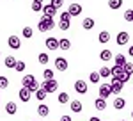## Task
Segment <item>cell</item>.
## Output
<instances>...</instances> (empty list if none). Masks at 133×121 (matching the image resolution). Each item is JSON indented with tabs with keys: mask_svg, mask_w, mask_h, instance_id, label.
Here are the masks:
<instances>
[{
	"mask_svg": "<svg viewBox=\"0 0 133 121\" xmlns=\"http://www.w3.org/2000/svg\"><path fill=\"white\" fill-rule=\"evenodd\" d=\"M37 29L41 30V32L53 30V29H55V21H53V18H51V16H44V14H43L41 20H39V23H37Z\"/></svg>",
	"mask_w": 133,
	"mask_h": 121,
	"instance_id": "1",
	"label": "cell"
},
{
	"mask_svg": "<svg viewBox=\"0 0 133 121\" xmlns=\"http://www.w3.org/2000/svg\"><path fill=\"white\" fill-rule=\"evenodd\" d=\"M41 87L46 91L48 94H50V93H57V89H59V82L55 80V78H50V80H43Z\"/></svg>",
	"mask_w": 133,
	"mask_h": 121,
	"instance_id": "2",
	"label": "cell"
},
{
	"mask_svg": "<svg viewBox=\"0 0 133 121\" xmlns=\"http://www.w3.org/2000/svg\"><path fill=\"white\" fill-rule=\"evenodd\" d=\"M110 77H112L114 80H123V77H124L123 66H115V64H114V68L110 70Z\"/></svg>",
	"mask_w": 133,
	"mask_h": 121,
	"instance_id": "3",
	"label": "cell"
},
{
	"mask_svg": "<svg viewBox=\"0 0 133 121\" xmlns=\"http://www.w3.org/2000/svg\"><path fill=\"white\" fill-rule=\"evenodd\" d=\"M75 91H76L78 94H85V93L89 91L87 82H85V80H76V82H75Z\"/></svg>",
	"mask_w": 133,
	"mask_h": 121,
	"instance_id": "4",
	"label": "cell"
},
{
	"mask_svg": "<svg viewBox=\"0 0 133 121\" xmlns=\"http://www.w3.org/2000/svg\"><path fill=\"white\" fill-rule=\"evenodd\" d=\"M7 45H9L11 50H20L21 48V41H20V38H16V36H9Z\"/></svg>",
	"mask_w": 133,
	"mask_h": 121,
	"instance_id": "5",
	"label": "cell"
},
{
	"mask_svg": "<svg viewBox=\"0 0 133 121\" xmlns=\"http://www.w3.org/2000/svg\"><path fill=\"white\" fill-rule=\"evenodd\" d=\"M115 41H117V45H119V46H124V45H128V41H130V34L123 30V32H119V34H117Z\"/></svg>",
	"mask_w": 133,
	"mask_h": 121,
	"instance_id": "6",
	"label": "cell"
},
{
	"mask_svg": "<svg viewBox=\"0 0 133 121\" xmlns=\"http://www.w3.org/2000/svg\"><path fill=\"white\" fill-rule=\"evenodd\" d=\"M18 94H20V100L23 101V103H29V101H30L32 93H30V89H29V87H21Z\"/></svg>",
	"mask_w": 133,
	"mask_h": 121,
	"instance_id": "7",
	"label": "cell"
},
{
	"mask_svg": "<svg viewBox=\"0 0 133 121\" xmlns=\"http://www.w3.org/2000/svg\"><path fill=\"white\" fill-rule=\"evenodd\" d=\"M123 87H124V84L121 80H114L112 78V82H110V89H112V94H119L121 91H123Z\"/></svg>",
	"mask_w": 133,
	"mask_h": 121,
	"instance_id": "8",
	"label": "cell"
},
{
	"mask_svg": "<svg viewBox=\"0 0 133 121\" xmlns=\"http://www.w3.org/2000/svg\"><path fill=\"white\" fill-rule=\"evenodd\" d=\"M44 46L48 48V50H57L59 48V39L57 38H46V41H44Z\"/></svg>",
	"mask_w": 133,
	"mask_h": 121,
	"instance_id": "9",
	"label": "cell"
},
{
	"mask_svg": "<svg viewBox=\"0 0 133 121\" xmlns=\"http://www.w3.org/2000/svg\"><path fill=\"white\" fill-rule=\"evenodd\" d=\"M68 13H69L71 16H80V14H82V5H80V4H69Z\"/></svg>",
	"mask_w": 133,
	"mask_h": 121,
	"instance_id": "10",
	"label": "cell"
},
{
	"mask_svg": "<svg viewBox=\"0 0 133 121\" xmlns=\"http://www.w3.org/2000/svg\"><path fill=\"white\" fill-rule=\"evenodd\" d=\"M110 94H112V89H110V84H101V86H99V96L107 100V98H108Z\"/></svg>",
	"mask_w": 133,
	"mask_h": 121,
	"instance_id": "11",
	"label": "cell"
},
{
	"mask_svg": "<svg viewBox=\"0 0 133 121\" xmlns=\"http://www.w3.org/2000/svg\"><path fill=\"white\" fill-rule=\"evenodd\" d=\"M55 68L59 71H66L68 70V60L64 59V57H57L55 59Z\"/></svg>",
	"mask_w": 133,
	"mask_h": 121,
	"instance_id": "12",
	"label": "cell"
},
{
	"mask_svg": "<svg viewBox=\"0 0 133 121\" xmlns=\"http://www.w3.org/2000/svg\"><path fill=\"white\" fill-rule=\"evenodd\" d=\"M43 14H44V16H51V18H53V16L57 14V9H55L51 4H46V5H43Z\"/></svg>",
	"mask_w": 133,
	"mask_h": 121,
	"instance_id": "13",
	"label": "cell"
},
{
	"mask_svg": "<svg viewBox=\"0 0 133 121\" xmlns=\"http://www.w3.org/2000/svg\"><path fill=\"white\" fill-rule=\"evenodd\" d=\"M112 57H114V53H112V50H108V48H105V50L99 52V59H101L103 62H108Z\"/></svg>",
	"mask_w": 133,
	"mask_h": 121,
	"instance_id": "14",
	"label": "cell"
},
{
	"mask_svg": "<svg viewBox=\"0 0 133 121\" xmlns=\"http://www.w3.org/2000/svg\"><path fill=\"white\" fill-rule=\"evenodd\" d=\"M59 48H61L62 52H68L69 48H71V41L68 39V38H62V39H59Z\"/></svg>",
	"mask_w": 133,
	"mask_h": 121,
	"instance_id": "15",
	"label": "cell"
},
{
	"mask_svg": "<svg viewBox=\"0 0 133 121\" xmlns=\"http://www.w3.org/2000/svg\"><path fill=\"white\" fill-rule=\"evenodd\" d=\"M94 107H96L98 111H105V109H107V100L101 98V96L96 98V100H94Z\"/></svg>",
	"mask_w": 133,
	"mask_h": 121,
	"instance_id": "16",
	"label": "cell"
},
{
	"mask_svg": "<svg viewBox=\"0 0 133 121\" xmlns=\"http://www.w3.org/2000/svg\"><path fill=\"white\" fill-rule=\"evenodd\" d=\"M16 111H18V107H16V103H14V101H7V103H5V112H7L9 116L16 114Z\"/></svg>",
	"mask_w": 133,
	"mask_h": 121,
	"instance_id": "17",
	"label": "cell"
},
{
	"mask_svg": "<svg viewBox=\"0 0 133 121\" xmlns=\"http://www.w3.org/2000/svg\"><path fill=\"white\" fill-rule=\"evenodd\" d=\"M37 114H39L41 118H46V116L50 114V107H48V105H44V103H41V105L37 107Z\"/></svg>",
	"mask_w": 133,
	"mask_h": 121,
	"instance_id": "18",
	"label": "cell"
},
{
	"mask_svg": "<svg viewBox=\"0 0 133 121\" xmlns=\"http://www.w3.org/2000/svg\"><path fill=\"white\" fill-rule=\"evenodd\" d=\"M34 80H36V77L29 73V75H25V77L21 78V86H23V87H29V86H30V84H32Z\"/></svg>",
	"mask_w": 133,
	"mask_h": 121,
	"instance_id": "19",
	"label": "cell"
},
{
	"mask_svg": "<svg viewBox=\"0 0 133 121\" xmlns=\"http://www.w3.org/2000/svg\"><path fill=\"white\" fill-rule=\"evenodd\" d=\"M4 66H5V68H14V66H16V59H14V55H7V57L4 59Z\"/></svg>",
	"mask_w": 133,
	"mask_h": 121,
	"instance_id": "20",
	"label": "cell"
},
{
	"mask_svg": "<svg viewBox=\"0 0 133 121\" xmlns=\"http://www.w3.org/2000/svg\"><path fill=\"white\" fill-rule=\"evenodd\" d=\"M82 109H83V105H82V101H80V100H73L71 101V111L73 112L78 114V112H82Z\"/></svg>",
	"mask_w": 133,
	"mask_h": 121,
	"instance_id": "21",
	"label": "cell"
},
{
	"mask_svg": "<svg viewBox=\"0 0 133 121\" xmlns=\"http://www.w3.org/2000/svg\"><path fill=\"white\" fill-rule=\"evenodd\" d=\"M124 62H126V57H124L123 53H115V57H114V64H115V66H124Z\"/></svg>",
	"mask_w": 133,
	"mask_h": 121,
	"instance_id": "22",
	"label": "cell"
},
{
	"mask_svg": "<svg viewBox=\"0 0 133 121\" xmlns=\"http://www.w3.org/2000/svg\"><path fill=\"white\" fill-rule=\"evenodd\" d=\"M124 105H126V100H124V98H115V100H114V109H115V111L124 109Z\"/></svg>",
	"mask_w": 133,
	"mask_h": 121,
	"instance_id": "23",
	"label": "cell"
},
{
	"mask_svg": "<svg viewBox=\"0 0 133 121\" xmlns=\"http://www.w3.org/2000/svg\"><path fill=\"white\" fill-rule=\"evenodd\" d=\"M82 27L85 30L94 29V20H92V18H85V20H82Z\"/></svg>",
	"mask_w": 133,
	"mask_h": 121,
	"instance_id": "24",
	"label": "cell"
},
{
	"mask_svg": "<svg viewBox=\"0 0 133 121\" xmlns=\"http://www.w3.org/2000/svg\"><path fill=\"white\" fill-rule=\"evenodd\" d=\"M98 39H99V43H108V41H110V34H108L107 30H101V32L98 34Z\"/></svg>",
	"mask_w": 133,
	"mask_h": 121,
	"instance_id": "25",
	"label": "cell"
},
{
	"mask_svg": "<svg viewBox=\"0 0 133 121\" xmlns=\"http://www.w3.org/2000/svg\"><path fill=\"white\" fill-rule=\"evenodd\" d=\"M37 60H39V64L46 66V64H48V60H50V57H48V53H46V52H41V53L37 55Z\"/></svg>",
	"mask_w": 133,
	"mask_h": 121,
	"instance_id": "26",
	"label": "cell"
},
{
	"mask_svg": "<svg viewBox=\"0 0 133 121\" xmlns=\"http://www.w3.org/2000/svg\"><path fill=\"white\" fill-rule=\"evenodd\" d=\"M46 96H48V93L43 89V87H39V89L36 91V98H37L39 101H44V98H46Z\"/></svg>",
	"mask_w": 133,
	"mask_h": 121,
	"instance_id": "27",
	"label": "cell"
},
{
	"mask_svg": "<svg viewBox=\"0 0 133 121\" xmlns=\"http://www.w3.org/2000/svg\"><path fill=\"white\" fill-rule=\"evenodd\" d=\"M89 80H91L92 84H99V80H101V77H99V71H92L91 75H89Z\"/></svg>",
	"mask_w": 133,
	"mask_h": 121,
	"instance_id": "28",
	"label": "cell"
},
{
	"mask_svg": "<svg viewBox=\"0 0 133 121\" xmlns=\"http://www.w3.org/2000/svg\"><path fill=\"white\" fill-rule=\"evenodd\" d=\"M121 5H123V0H108L110 9H121Z\"/></svg>",
	"mask_w": 133,
	"mask_h": 121,
	"instance_id": "29",
	"label": "cell"
},
{
	"mask_svg": "<svg viewBox=\"0 0 133 121\" xmlns=\"http://www.w3.org/2000/svg\"><path fill=\"white\" fill-rule=\"evenodd\" d=\"M57 100H59L61 105H66V103L69 101V94H68V93H61V94L57 96Z\"/></svg>",
	"mask_w": 133,
	"mask_h": 121,
	"instance_id": "30",
	"label": "cell"
},
{
	"mask_svg": "<svg viewBox=\"0 0 133 121\" xmlns=\"http://www.w3.org/2000/svg\"><path fill=\"white\" fill-rule=\"evenodd\" d=\"M99 77H101V78H108V77H110V68L101 66V68H99Z\"/></svg>",
	"mask_w": 133,
	"mask_h": 121,
	"instance_id": "31",
	"label": "cell"
},
{
	"mask_svg": "<svg viewBox=\"0 0 133 121\" xmlns=\"http://www.w3.org/2000/svg\"><path fill=\"white\" fill-rule=\"evenodd\" d=\"M21 34H23V38H27V39H30L32 36H34V30H32L30 27H23V30H21Z\"/></svg>",
	"mask_w": 133,
	"mask_h": 121,
	"instance_id": "32",
	"label": "cell"
},
{
	"mask_svg": "<svg viewBox=\"0 0 133 121\" xmlns=\"http://www.w3.org/2000/svg\"><path fill=\"white\" fill-rule=\"evenodd\" d=\"M7 87H9V78L0 75V89H7Z\"/></svg>",
	"mask_w": 133,
	"mask_h": 121,
	"instance_id": "33",
	"label": "cell"
},
{
	"mask_svg": "<svg viewBox=\"0 0 133 121\" xmlns=\"http://www.w3.org/2000/svg\"><path fill=\"white\" fill-rule=\"evenodd\" d=\"M123 70H124V73H128V75H133V62H124V66H123Z\"/></svg>",
	"mask_w": 133,
	"mask_h": 121,
	"instance_id": "34",
	"label": "cell"
},
{
	"mask_svg": "<svg viewBox=\"0 0 133 121\" xmlns=\"http://www.w3.org/2000/svg\"><path fill=\"white\" fill-rule=\"evenodd\" d=\"M32 11L34 13H39V11H43V2H32Z\"/></svg>",
	"mask_w": 133,
	"mask_h": 121,
	"instance_id": "35",
	"label": "cell"
},
{
	"mask_svg": "<svg viewBox=\"0 0 133 121\" xmlns=\"http://www.w3.org/2000/svg\"><path fill=\"white\" fill-rule=\"evenodd\" d=\"M124 20H126V21H130V23H133V9L124 11Z\"/></svg>",
	"mask_w": 133,
	"mask_h": 121,
	"instance_id": "36",
	"label": "cell"
},
{
	"mask_svg": "<svg viewBox=\"0 0 133 121\" xmlns=\"http://www.w3.org/2000/svg\"><path fill=\"white\" fill-rule=\"evenodd\" d=\"M43 78H44V80H50V78H53V70H48V68H46V70L43 71Z\"/></svg>",
	"mask_w": 133,
	"mask_h": 121,
	"instance_id": "37",
	"label": "cell"
},
{
	"mask_svg": "<svg viewBox=\"0 0 133 121\" xmlns=\"http://www.w3.org/2000/svg\"><path fill=\"white\" fill-rule=\"evenodd\" d=\"M59 29L61 30H69L71 29V21H61V23H59Z\"/></svg>",
	"mask_w": 133,
	"mask_h": 121,
	"instance_id": "38",
	"label": "cell"
},
{
	"mask_svg": "<svg viewBox=\"0 0 133 121\" xmlns=\"http://www.w3.org/2000/svg\"><path fill=\"white\" fill-rule=\"evenodd\" d=\"M25 68H27V66H25L23 60H16V66H14V70H16V71H25Z\"/></svg>",
	"mask_w": 133,
	"mask_h": 121,
	"instance_id": "39",
	"label": "cell"
},
{
	"mask_svg": "<svg viewBox=\"0 0 133 121\" xmlns=\"http://www.w3.org/2000/svg\"><path fill=\"white\" fill-rule=\"evenodd\" d=\"M71 14L68 13V11H64V13H61V21H71Z\"/></svg>",
	"mask_w": 133,
	"mask_h": 121,
	"instance_id": "40",
	"label": "cell"
},
{
	"mask_svg": "<svg viewBox=\"0 0 133 121\" xmlns=\"http://www.w3.org/2000/svg\"><path fill=\"white\" fill-rule=\"evenodd\" d=\"M39 87H41V86H39V82H37V80H34V82L30 84V86H29V89H30V93H36V91L39 89Z\"/></svg>",
	"mask_w": 133,
	"mask_h": 121,
	"instance_id": "41",
	"label": "cell"
},
{
	"mask_svg": "<svg viewBox=\"0 0 133 121\" xmlns=\"http://www.w3.org/2000/svg\"><path fill=\"white\" fill-rule=\"evenodd\" d=\"M50 4L53 5V7H55V9H61L62 5H64V0H51Z\"/></svg>",
	"mask_w": 133,
	"mask_h": 121,
	"instance_id": "42",
	"label": "cell"
},
{
	"mask_svg": "<svg viewBox=\"0 0 133 121\" xmlns=\"http://www.w3.org/2000/svg\"><path fill=\"white\" fill-rule=\"evenodd\" d=\"M61 121H71V116H68V114H64L61 118Z\"/></svg>",
	"mask_w": 133,
	"mask_h": 121,
	"instance_id": "43",
	"label": "cell"
},
{
	"mask_svg": "<svg viewBox=\"0 0 133 121\" xmlns=\"http://www.w3.org/2000/svg\"><path fill=\"white\" fill-rule=\"evenodd\" d=\"M89 121H101L99 118H96V116H92V118H89Z\"/></svg>",
	"mask_w": 133,
	"mask_h": 121,
	"instance_id": "44",
	"label": "cell"
},
{
	"mask_svg": "<svg viewBox=\"0 0 133 121\" xmlns=\"http://www.w3.org/2000/svg\"><path fill=\"white\" fill-rule=\"evenodd\" d=\"M128 53H130V55L133 57V46H130V50H128Z\"/></svg>",
	"mask_w": 133,
	"mask_h": 121,
	"instance_id": "45",
	"label": "cell"
},
{
	"mask_svg": "<svg viewBox=\"0 0 133 121\" xmlns=\"http://www.w3.org/2000/svg\"><path fill=\"white\" fill-rule=\"evenodd\" d=\"M131 119H133V111H131Z\"/></svg>",
	"mask_w": 133,
	"mask_h": 121,
	"instance_id": "46",
	"label": "cell"
},
{
	"mask_svg": "<svg viewBox=\"0 0 133 121\" xmlns=\"http://www.w3.org/2000/svg\"><path fill=\"white\" fill-rule=\"evenodd\" d=\"M36 2H43V0H36Z\"/></svg>",
	"mask_w": 133,
	"mask_h": 121,
	"instance_id": "47",
	"label": "cell"
},
{
	"mask_svg": "<svg viewBox=\"0 0 133 121\" xmlns=\"http://www.w3.org/2000/svg\"><path fill=\"white\" fill-rule=\"evenodd\" d=\"M0 55H2V50H0Z\"/></svg>",
	"mask_w": 133,
	"mask_h": 121,
	"instance_id": "48",
	"label": "cell"
},
{
	"mask_svg": "<svg viewBox=\"0 0 133 121\" xmlns=\"http://www.w3.org/2000/svg\"><path fill=\"white\" fill-rule=\"evenodd\" d=\"M131 89H133V87H131Z\"/></svg>",
	"mask_w": 133,
	"mask_h": 121,
	"instance_id": "49",
	"label": "cell"
},
{
	"mask_svg": "<svg viewBox=\"0 0 133 121\" xmlns=\"http://www.w3.org/2000/svg\"><path fill=\"white\" fill-rule=\"evenodd\" d=\"M123 121H124V119H123Z\"/></svg>",
	"mask_w": 133,
	"mask_h": 121,
	"instance_id": "50",
	"label": "cell"
}]
</instances>
